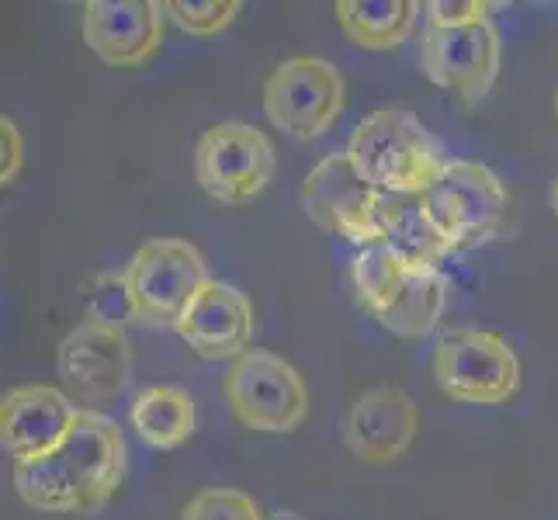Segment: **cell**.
<instances>
[{
  "label": "cell",
  "instance_id": "obj_21",
  "mask_svg": "<svg viewBox=\"0 0 558 520\" xmlns=\"http://www.w3.org/2000/svg\"><path fill=\"white\" fill-rule=\"evenodd\" d=\"M240 8H243L240 0H195V4H191V0H167L163 4L167 22H174V28L195 38L222 35L236 22Z\"/></svg>",
  "mask_w": 558,
  "mask_h": 520
},
{
  "label": "cell",
  "instance_id": "obj_24",
  "mask_svg": "<svg viewBox=\"0 0 558 520\" xmlns=\"http://www.w3.org/2000/svg\"><path fill=\"white\" fill-rule=\"evenodd\" d=\"M496 4L489 0H430L423 17L427 28H472V25H489Z\"/></svg>",
  "mask_w": 558,
  "mask_h": 520
},
{
  "label": "cell",
  "instance_id": "obj_10",
  "mask_svg": "<svg viewBox=\"0 0 558 520\" xmlns=\"http://www.w3.org/2000/svg\"><path fill=\"white\" fill-rule=\"evenodd\" d=\"M56 364H60L63 389L76 407L101 413V407L125 392L132 375V343L125 326L81 319L60 340Z\"/></svg>",
  "mask_w": 558,
  "mask_h": 520
},
{
  "label": "cell",
  "instance_id": "obj_18",
  "mask_svg": "<svg viewBox=\"0 0 558 520\" xmlns=\"http://www.w3.org/2000/svg\"><path fill=\"white\" fill-rule=\"evenodd\" d=\"M423 11L416 0H340L337 25L357 49L389 52L410 43Z\"/></svg>",
  "mask_w": 558,
  "mask_h": 520
},
{
  "label": "cell",
  "instance_id": "obj_4",
  "mask_svg": "<svg viewBox=\"0 0 558 520\" xmlns=\"http://www.w3.org/2000/svg\"><path fill=\"white\" fill-rule=\"evenodd\" d=\"M260 105L267 122L299 143L326 136L348 105L343 73L323 56H292L267 73Z\"/></svg>",
  "mask_w": 558,
  "mask_h": 520
},
{
  "label": "cell",
  "instance_id": "obj_17",
  "mask_svg": "<svg viewBox=\"0 0 558 520\" xmlns=\"http://www.w3.org/2000/svg\"><path fill=\"white\" fill-rule=\"evenodd\" d=\"M448 292L451 281L445 271H420V267H407V275L396 285L389 302L375 313L381 330L402 340H423L437 330L440 316L448 310Z\"/></svg>",
  "mask_w": 558,
  "mask_h": 520
},
{
  "label": "cell",
  "instance_id": "obj_16",
  "mask_svg": "<svg viewBox=\"0 0 558 520\" xmlns=\"http://www.w3.org/2000/svg\"><path fill=\"white\" fill-rule=\"evenodd\" d=\"M378 229L381 243L402 264L420 267V271H445L448 257L454 254L445 233L430 219L427 205H423V195H381Z\"/></svg>",
  "mask_w": 558,
  "mask_h": 520
},
{
  "label": "cell",
  "instance_id": "obj_11",
  "mask_svg": "<svg viewBox=\"0 0 558 520\" xmlns=\"http://www.w3.org/2000/svg\"><path fill=\"white\" fill-rule=\"evenodd\" d=\"M499 63H504V43H499L493 22L472 28H423V76L434 87L458 94L469 108L489 98L499 76Z\"/></svg>",
  "mask_w": 558,
  "mask_h": 520
},
{
  "label": "cell",
  "instance_id": "obj_20",
  "mask_svg": "<svg viewBox=\"0 0 558 520\" xmlns=\"http://www.w3.org/2000/svg\"><path fill=\"white\" fill-rule=\"evenodd\" d=\"M407 267L410 264H402L385 243L357 250V257L351 264V288H354V299L361 310L375 316L396 292V285L402 281V275H407Z\"/></svg>",
  "mask_w": 558,
  "mask_h": 520
},
{
  "label": "cell",
  "instance_id": "obj_12",
  "mask_svg": "<svg viewBox=\"0 0 558 520\" xmlns=\"http://www.w3.org/2000/svg\"><path fill=\"white\" fill-rule=\"evenodd\" d=\"M167 11L157 0H90L84 43L111 70H140L163 46Z\"/></svg>",
  "mask_w": 558,
  "mask_h": 520
},
{
  "label": "cell",
  "instance_id": "obj_5",
  "mask_svg": "<svg viewBox=\"0 0 558 520\" xmlns=\"http://www.w3.org/2000/svg\"><path fill=\"white\" fill-rule=\"evenodd\" d=\"M222 392L233 416L257 434H292L310 416V389L292 361L275 351L250 347L229 364Z\"/></svg>",
  "mask_w": 558,
  "mask_h": 520
},
{
  "label": "cell",
  "instance_id": "obj_26",
  "mask_svg": "<svg viewBox=\"0 0 558 520\" xmlns=\"http://www.w3.org/2000/svg\"><path fill=\"white\" fill-rule=\"evenodd\" d=\"M551 211H555V219H558V178L551 184Z\"/></svg>",
  "mask_w": 558,
  "mask_h": 520
},
{
  "label": "cell",
  "instance_id": "obj_15",
  "mask_svg": "<svg viewBox=\"0 0 558 520\" xmlns=\"http://www.w3.org/2000/svg\"><path fill=\"white\" fill-rule=\"evenodd\" d=\"M174 334L198 358L233 364L254 347V302L236 285L211 278L191 299L187 313L174 326Z\"/></svg>",
  "mask_w": 558,
  "mask_h": 520
},
{
  "label": "cell",
  "instance_id": "obj_27",
  "mask_svg": "<svg viewBox=\"0 0 558 520\" xmlns=\"http://www.w3.org/2000/svg\"><path fill=\"white\" fill-rule=\"evenodd\" d=\"M267 520H302V517H295V513H288V510H284V513H271Z\"/></svg>",
  "mask_w": 558,
  "mask_h": 520
},
{
  "label": "cell",
  "instance_id": "obj_19",
  "mask_svg": "<svg viewBox=\"0 0 558 520\" xmlns=\"http://www.w3.org/2000/svg\"><path fill=\"white\" fill-rule=\"evenodd\" d=\"M132 431L153 451H174L198 427V407L181 385H149L129 410Z\"/></svg>",
  "mask_w": 558,
  "mask_h": 520
},
{
  "label": "cell",
  "instance_id": "obj_7",
  "mask_svg": "<svg viewBox=\"0 0 558 520\" xmlns=\"http://www.w3.org/2000/svg\"><path fill=\"white\" fill-rule=\"evenodd\" d=\"M122 271L129 281L136 323L163 326V330H174L191 299L202 292L205 281H211L202 250L178 237L143 243Z\"/></svg>",
  "mask_w": 558,
  "mask_h": 520
},
{
  "label": "cell",
  "instance_id": "obj_25",
  "mask_svg": "<svg viewBox=\"0 0 558 520\" xmlns=\"http://www.w3.org/2000/svg\"><path fill=\"white\" fill-rule=\"evenodd\" d=\"M0 146H4V164H0V181L14 184V178L22 173L25 167V140H22V129H17L14 119H0Z\"/></svg>",
  "mask_w": 558,
  "mask_h": 520
},
{
  "label": "cell",
  "instance_id": "obj_8",
  "mask_svg": "<svg viewBox=\"0 0 558 520\" xmlns=\"http://www.w3.org/2000/svg\"><path fill=\"white\" fill-rule=\"evenodd\" d=\"M275 146L257 125L219 122L202 132L195 149V181L208 198L222 205H250L275 181Z\"/></svg>",
  "mask_w": 558,
  "mask_h": 520
},
{
  "label": "cell",
  "instance_id": "obj_3",
  "mask_svg": "<svg viewBox=\"0 0 558 520\" xmlns=\"http://www.w3.org/2000/svg\"><path fill=\"white\" fill-rule=\"evenodd\" d=\"M434 382L451 402L504 407L521 392V358L496 330L454 326L434 347Z\"/></svg>",
  "mask_w": 558,
  "mask_h": 520
},
{
  "label": "cell",
  "instance_id": "obj_22",
  "mask_svg": "<svg viewBox=\"0 0 558 520\" xmlns=\"http://www.w3.org/2000/svg\"><path fill=\"white\" fill-rule=\"evenodd\" d=\"M84 310H87V319H101L111 326L136 323L125 271H101L90 281H84Z\"/></svg>",
  "mask_w": 558,
  "mask_h": 520
},
{
  "label": "cell",
  "instance_id": "obj_1",
  "mask_svg": "<svg viewBox=\"0 0 558 520\" xmlns=\"http://www.w3.org/2000/svg\"><path fill=\"white\" fill-rule=\"evenodd\" d=\"M11 483L38 513H101L125 483V437L119 423L84 410L60 451L38 461H14Z\"/></svg>",
  "mask_w": 558,
  "mask_h": 520
},
{
  "label": "cell",
  "instance_id": "obj_23",
  "mask_svg": "<svg viewBox=\"0 0 558 520\" xmlns=\"http://www.w3.org/2000/svg\"><path fill=\"white\" fill-rule=\"evenodd\" d=\"M181 520H267V513L257 507V499L243 489H202L198 496L187 499L181 510Z\"/></svg>",
  "mask_w": 558,
  "mask_h": 520
},
{
  "label": "cell",
  "instance_id": "obj_2",
  "mask_svg": "<svg viewBox=\"0 0 558 520\" xmlns=\"http://www.w3.org/2000/svg\"><path fill=\"white\" fill-rule=\"evenodd\" d=\"M348 157L381 195H423L448 167V153L407 108H378L354 125Z\"/></svg>",
  "mask_w": 558,
  "mask_h": 520
},
{
  "label": "cell",
  "instance_id": "obj_6",
  "mask_svg": "<svg viewBox=\"0 0 558 520\" xmlns=\"http://www.w3.org/2000/svg\"><path fill=\"white\" fill-rule=\"evenodd\" d=\"M423 205L454 254H461L499 237L510 195L493 167L478 160H448L440 178L423 191Z\"/></svg>",
  "mask_w": 558,
  "mask_h": 520
},
{
  "label": "cell",
  "instance_id": "obj_9",
  "mask_svg": "<svg viewBox=\"0 0 558 520\" xmlns=\"http://www.w3.org/2000/svg\"><path fill=\"white\" fill-rule=\"evenodd\" d=\"M378 202L381 191H375L361 178L348 149L323 157L302 181V208L313 219V226L361 250L381 243Z\"/></svg>",
  "mask_w": 558,
  "mask_h": 520
},
{
  "label": "cell",
  "instance_id": "obj_13",
  "mask_svg": "<svg viewBox=\"0 0 558 520\" xmlns=\"http://www.w3.org/2000/svg\"><path fill=\"white\" fill-rule=\"evenodd\" d=\"M81 407L56 385H17L0 399V445L14 461L49 458L66 445Z\"/></svg>",
  "mask_w": 558,
  "mask_h": 520
},
{
  "label": "cell",
  "instance_id": "obj_28",
  "mask_svg": "<svg viewBox=\"0 0 558 520\" xmlns=\"http://www.w3.org/2000/svg\"><path fill=\"white\" fill-rule=\"evenodd\" d=\"M555 119H558V90H555Z\"/></svg>",
  "mask_w": 558,
  "mask_h": 520
},
{
  "label": "cell",
  "instance_id": "obj_14",
  "mask_svg": "<svg viewBox=\"0 0 558 520\" xmlns=\"http://www.w3.org/2000/svg\"><path fill=\"white\" fill-rule=\"evenodd\" d=\"M420 434V410L399 385H375L361 392L343 416V445L357 461L392 465L413 448Z\"/></svg>",
  "mask_w": 558,
  "mask_h": 520
}]
</instances>
